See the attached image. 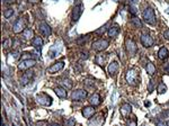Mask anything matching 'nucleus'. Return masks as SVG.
Instances as JSON below:
<instances>
[{
    "instance_id": "4be33fe9",
    "label": "nucleus",
    "mask_w": 169,
    "mask_h": 126,
    "mask_svg": "<svg viewBox=\"0 0 169 126\" xmlns=\"http://www.w3.org/2000/svg\"><path fill=\"white\" fill-rule=\"evenodd\" d=\"M146 70H147V72H148L150 75L153 73H156V66H155V64L151 62H148L147 63V65H146Z\"/></svg>"
},
{
    "instance_id": "6e6552de",
    "label": "nucleus",
    "mask_w": 169,
    "mask_h": 126,
    "mask_svg": "<svg viewBox=\"0 0 169 126\" xmlns=\"http://www.w3.org/2000/svg\"><path fill=\"white\" fill-rule=\"evenodd\" d=\"M140 41H141L142 45H143L144 47H150V46L153 45V43H155L153 38H152L150 35H148V34H142Z\"/></svg>"
},
{
    "instance_id": "79ce46f5",
    "label": "nucleus",
    "mask_w": 169,
    "mask_h": 126,
    "mask_svg": "<svg viewBox=\"0 0 169 126\" xmlns=\"http://www.w3.org/2000/svg\"><path fill=\"white\" fill-rule=\"evenodd\" d=\"M50 126H59L58 124H52V125H50Z\"/></svg>"
},
{
    "instance_id": "e433bc0d",
    "label": "nucleus",
    "mask_w": 169,
    "mask_h": 126,
    "mask_svg": "<svg viewBox=\"0 0 169 126\" xmlns=\"http://www.w3.org/2000/svg\"><path fill=\"white\" fill-rule=\"evenodd\" d=\"M164 36H165L166 40H169V29H167V31L164 33Z\"/></svg>"
},
{
    "instance_id": "dca6fc26",
    "label": "nucleus",
    "mask_w": 169,
    "mask_h": 126,
    "mask_svg": "<svg viewBox=\"0 0 169 126\" xmlns=\"http://www.w3.org/2000/svg\"><path fill=\"white\" fill-rule=\"evenodd\" d=\"M94 114H95V108L94 107H84L82 109V115L86 118H90Z\"/></svg>"
},
{
    "instance_id": "58836bf2",
    "label": "nucleus",
    "mask_w": 169,
    "mask_h": 126,
    "mask_svg": "<svg viewBox=\"0 0 169 126\" xmlns=\"http://www.w3.org/2000/svg\"><path fill=\"white\" fill-rule=\"evenodd\" d=\"M81 59H82V60L88 59V53H81Z\"/></svg>"
},
{
    "instance_id": "bb28decb",
    "label": "nucleus",
    "mask_w": 169,
    "mask_h": 126,
    "mask_svg": "<svg viewBox=\"0 0 169 126\" xmlns=\"http://www.w3.org/2000/svg\"><path fill=\"white\" fill-rule=\"evenodd\" d=\"M74 123H76V121H74V117H71V118L64 121V125L65 126H74Z\"/></svg>"
},
{
    "instance_id": "4468645a",
    "label": "nucleus",
    "mask_w": 169,
    "mask_h": 126,
    "mask_svg": "<svg viewBox=\"0 0 169 126\" xmlns=\"http://www.w3.org/2000/svg\"><path fill=\"white\" fill-rule=\"evenodd\" d=\"M107 71H108L109 75L114 77V75L117 73V71H118V63L115 62V61L109 63V65H108V68H107Z\"/></svg>"
},
{
    "instance_id": "5701e85b",
    "label": "nucleus",
    "mask_w": 169,
    "mask_h": 126,
    "mask_svg": "<svg viewBox=\"0 0 169 126\" xmlns=\"http://www.w3.org/2000/svg\"><path fill=\"white\" fill-rule=\"evenodd\" d=\"M131 106L127 105V104H124V105L122 106V108H121V113H122V115L123 116H127L130 113H131Z\"/></svg>"
},
{
    "instance_id": "9d476101",
    "label": "nucleus",
    "mask_w": 169,
    "mask_h": 126,
    "mask_svg": "<svg viewBox=\"0 0 169 126\" xmlns=\"http://www.w3.org/2000/svg\"><path fill=\"white\" fill-rule=\"evenodd\" d=\"M64 66V62L63 61H59V62L52 64L49 69H47V72L49 73H55V72H59L60 70H62Z\"/></svg>"
},
{
    "instance_id": "a211bd4d",
    "label": "nucleus",
    "mask_w": 169,
    "mask_h": 126,
    "mask_svg": "<svg viewBox=\"0 0 169 126\" xmlns=\"http://www.w3.org/2000/svg\"><path fill=\"white\" fill-rule=\"evenodd\" d=\"M32 45L34 47H36V49H41L43 45V40L40 37V36H36V37H34L32 40Z\"/></svg>"
},
{
    "instance_id": "393cba45",
    "label": "nucleus",
    "mask_w": 169,
    "mask_h": 126,
    "mask_svg": "<svg viewBox=\"0 0 169 126\" xmlns=\"http://www.w3.org/2000/svg\"><path fill=\"white\" fill-rule=\"evenodd\" d=\"M132 23H133L134 26H137V28H141L142 27V23H141V21L137 18V16H133L132 17Z\"/></svg>"
},
{
    "instance_id": "20e7f679",
    "label": "nucleus",
    "mask_w": 169,
    "mask_h": 126,
    "mask_svg": "<svg viewBox=\"0 0 169 126\" xmlns=\"http://www.w3.org/2000/svg\"><path fill=\"white\" fill-rule=\"evenodd\" d=\"M108 45H109V43L107 40H98L93 44V49L98 51V52H102V51H104L108 47Z\"/></svg>"
},
{
    "instance_id": "2f4dec72",
    "label": "nucleus",
    "mask_w": 169,
    "mask_h": 126,
    "mask_svg": "<svg viewBox=\"0 0 169 126\" xmlns=\"http://www.w3.org/2000/svg\"><path fill=\"white\" fill-rule=\"evenodd\" d=\"M127 126H137V121H135V119H130V121H127Z\"/></svg>"
},
{
    "instance_id": "ea45409f",
    "label": "nucleus",
    "mask_w": 169,
    "mask_h": 126,
    "mask_svg": "<svg viewBox=\"0 0 169 126\" xmlns=\"http://www.w3.org/2000/svg\"><path fill=\"white\" fill-rule=\"evenodd\" d=\"M162 116H164V118L168 117V116H169V112H165V113H162Z\"/></svg>"
},
{
    "instance_id": "423d86ee",
    "label": "nucleus",
    "mask_w": 169,
    "mask_h": 126,
    "mask_svg": "<svg viewBox=\"0 0 169 126\" xmlns=\"http://www.w3.org/2000/svg\"><path fill=\"white\" fill-rule=\"evenodd\" d=\"M125 44H126V51L131 55H134L137 51V43L134 42L133 40H131V38H127L126 41H125Z\"/></svg>"
},
{
    "instance_id": "9b49d317",
    "label": "nucleus",
    "mask_w": 169,
    "mask_h": 126,
    "mask_svg": "<svg viewBox=\"0 0 169 126\" xmlns=\"http://www.w3.org/2000/svg\"><path fill=\"white\" fill-rule=\"evenodd\" d=\"M33 77H34V72H33V71H31V70H27V71H26L25 73L21 75V84H23V86L27 84L33 79Z\"/></svg>"
},
{
    "instance_id": "f257e3e1",
    "label": "nucleus",
    "mask_w": 169,
    "mask_h": 126,
    "mask_svg": "<svg viewBox=\"0 0 169 126\" xmlns=\"http://www.w3.org/2000/svg\"><path fill=\"white\" fill-rule=\"evenodd\" d=\"M125 79L127 84L131 86H137L139 84V71L137 69H128L125 73Z\"/></svg>"
},
{
    "instance_id": "473e14b6",
    "label": "nucleus",
    "mask_w": 169,
    "mask_h": 126,
    "mask_svg": "<svg viewBox=\"0 0 169 126\" xmlns=\"http://www.w3.org/2000/svg\"><path fill=\"white\" fill-rule=\"evenodd\" d=\"M156 86L155 80H150V84H149V91H152L153 90V87Z\"/></svg>"
},
{
    "instance_id": "412c9836",
    "label": "nucleus",
    "mask_w": 169,
    "mask_h": 126,
    "mask_svg": "<svg viewBox=\"0 0 169 126\" xmlns=\"http://www.w3.org/2000/svg\"><path fill=\"white\" fill-rule=\"evenodd\" d=\"M118 33H120V27H117V26H113V27H111L109 31H108V36H111V37H115V36L118 35Z\"/></svg>"
},
{
    "instance_id": "7ed1b4c3",
    "label": "nucleus",
    "mask_w": 169,
    "mask_h": 126,
    "mask_svg": "<svg viewBox=\"0 0 169 126\" xmlns=\"http://www.w3.org/2000/svg\"><path fill=\"white\" fill-rule=\"evenodd\" d=\"M143 21H146L147 24L150 25H155L156 23V15H155V11L152 8H147L146 10L143 11Z\"/></svg>"
},
{
    "instance_id": "0eeeda50",
    "label": "nucleus",
    "mask_w": 169,
    "mask_h": 126,
    "mask_svg": "<svg viewBox=\"0 0 169 126\" xmlns=\"http://www.w3.org/2000/svg\"><path fill=\"white\" fill-rule=\"evenodd\" d=\"M86 97H87V91L82 90V89L74 90L72 94H71V99L72 100H84Z\"/></svg>"
},
{
    "instance_id": "c85d7f7f",
    "label": "nucleus",
    "mask_w": 169,
    "mask_h": 126,
    "mask_svg": "<svg viewBox=\"0 0 169 126\" xmlns=\"http://www.w3.org/2000/svg\"><path fill=\"white\" fill-rule=\"evenodd\" d=\"M11 45H12V40H10V38H7V40L3 41V47L5 49H9V47H11Z\"/></svg>"
},
{
    "instance_id": "f03ea898",
    "label": "nucleus",
    "mask_w": 169,
    "mask_h": 126,
    "mask_svg": "<svg viewBox=\"0 0 169 126\" xmlns=\"http://www.w3.org/2000/svg\"><path fill=\"white\" fill-rule=\"evenodd\" d=\"M27 26V17H21L19 19H17V21L14 25V32L16 34H19L26 29Z\"/></svg>"
},
{
    "instance_id": "2eb2a0df",
    "label": "nucleus",
    "mask_w": 169,
    "mask_h": 126,
    "mask_svg": "<svg viewBox=\"0 0 169 126\" xmlns=\"http://www.w3.org/2000/svg\"><path fill=\"white\" fill-rule=\"evenodd\" d=\"M54 92L59 98H65L67 97V89L63 87H55L54 88Z\"/></svg>"
},
{
    "instance_id": "7c9ffc66",
    "label": "nucleus",
    "mask_w": 169,
    "mask_h": 126,
    "mask_svg": "<svg viewBox=\"0 0 169 126\" xmlns=\"http://www.w3.org/2000/svg\"><path fill=\"white\" fill-rule=\"evenodd\" d=\"M12 14H14V10H12L11 8H9V9H6V10H5V12H3V16H5L6 18H9Z\"/></svg>"
},
{
    "instance_id": "aec40b11",
    "label": "nucleus",
    "mask_w": 169,
    "mask_h": 126,
    "mask_svg": "<svg viewBox=\"0 0 169 126\" xmlns=\"http://www.w3.org/2000/svg\"><path fill=\"white\" fill-rule=\"evenodd\" d=\"M95 62L97 63V64H99V65L103 66L106 62V56L104 54H97L95 58Z\"/></svg>"
},
{
    "instance_id": "72a5a7b5",
    "label": "nucleus",
    "mask_w": 169,
    "mask_h": 126,
    "mask_svg": "<svg viewBox=\"0 0 169 126\" xmlns=\"http://www.w3.org/2000/svg\"><path fill=\"white\" fill-rule=\"evenodd\" d=\"M106 28H107L106 26H103L102 28H99V29H97V31H96L95 33H96V34H100V35H102V34H103V33H104V32L106 31Z\"/></svg>"
},
{
    "instance_id": "39448f33",
    "label": "nucleus",
    "mask_w": 169,
    "mask_h": 126,
    "mask_svg": "<svg viewBox=\"0 0 169 126\" xmlns=\"http://www.w3.org/2000/svg\"><path fill=\"white\" fill-rule=\"evenodd\" d=\"M36 61L34 59H28V60H24V61H21V63L18 64V69L19 70H28L30 68H32L35 65Z\"/></svg>"
},
{
    "instance_id": "f8f14e48",
    "label": "nucleus",
    "mask_w": 169,
    "mask_h": 126,
    "mask_svg": "<svg viewBox=\"0 0 169 126\" xmlns=\"http://www.w3.org/2000/svg\"><path fill=\"white\" fill-rule=\"evenodd\" d=\"M81 12H82V5L76 6L72 9V21H78L80 18V16H81Z\"/></svg>"
},
{
    "instance_id": "a19ab883",
    "label": "nucleus",
    "mask_w": 169,
    "mask_h": 126,
    "mask_svg": "<svg viewBox=\"0 0 169 126\" xmlns=\"http://www.w3.org/2000/svg\"><path fill=\"white\" fill-rule=\"evenodd\" d=\"M28 1H31V2H37V1H40V0H28Z\"/></svg>"
},
{
    "instance_id": "37998d69",
    "label": "nucleus",
    "mask_w": 169,
    "mask_h": 126,
    "mask_svg": "<svg viewBox=\"0 0 169 126\" xmlns=\"http://www.w3.org/2000/svg\"><path fill=\"white\" fill-rule=\"evenodd\" d=\"M167 126H169V122H168V123H167Z\"/></svg>"
},
{
    "instance_id": "a878e982",
    "label": "nucleus",
    "mask_w": 169,
    "mask_h": 126,
    "mask_svg": "<svg viewBox=\"0 0 169 126\" xmlns=\"http://www.w3.org/2000/svg\"><path fill=\"white\" fill-rule=\"evenodd\" d=\"M61 84H62V87L65 88V89H70L71 87H72V84H71V81H69V80H63V81H60Z\"/></svg>"
},
{
    "instance_id": "6ab92c4d",
    "label": "nucleus",
    "mask_w": 169,
    "mask_h": 126,
    "mask_svg": "<svg viewBox=\"0 0 169 126\" xmlns=\"http://www.w3.org/2000/svg\"><path fill=\"white\" fill-rule=\"evenodd\" d=\"M158 56L160 60H166L167 58H168V50L166 49V47H160V50H159L158 52Z\"/></svg>"
},
{
    "instance_id": "ddd939ff",
    "label": "nucleus",
    "mask_w": 169,
    "mask_h": 126,
    "mask_svg": "<svg viewBox=\"0 0 169 126\" xmlns=\"http://www.w3.org/2000/svg\"><path fill=\"white\" fill-rule=\"evenodd\" d=\"M40 33L42 34L43 36H50L51 33H52V29L46 23H42L40 25Z\"/></svg>"
},
{
    "instance_id": "b1692460",
    "label": "nucleus",
    "mask_w": 169,
    "mask_h": 126,
    "mask_svg": "<svg viewBox=\"0 0 169 126\" xmlns=\"http://www.w3.org/2000/svg\"><path fill=\"white\" fill-rule=\"evenodd\" d=\"M23 36H24L26 40H31V38H33V36H34V32H33L31 28H26L25 31L23 32Z\"/></svg>"
},
{
    "instance_id": "f704fd0d",
    "label": "nucleus",
    "mask_w": 169,
    "mask_h": 126,
    "mask_svg": "<svg viewBox=\"0 0 169 126\" xmlns=\"http://www.w3.org/2000/svg\"><path fill=\"white\" fill-rule=\"evenodd\" d=\"M164 71L166 72V73H169V62H167L165 64V66H164Z\"/></svg>"
},
{
    "instance_id": "1a4fd4ad",
    "label": "nucleus",
    "mask_w": 169,
    "mask_h": 126,
    "mask_svg": "<svg viewBox=\"0 0 169 126\" xmlns=\"http://www.w3.org/2000/svg\"><path fill=\"white\" fill-rule=\"evenodd\" d=\"M37 100L40 104H42L44 106H50L52 104V99L50 96H47L46 94H41L37 96Z\"/></svg>"
},
{
    "instance_id": "4c0bfd02",
    "label": "nucleus",
    "mask_w": 169,
    "mask_h": 126,
    "mask_svg": "<svg viewBox=\"0 0 169 126\" xmlns=\"http://www.w3.org/2000/svg\"><path fill=\"white\" fill-rule=\"evenodd\" d=\"M156 125L157 126H167V124H166V123H164V122H160V121H159V122L156 123Z\"/></svg>"
},
{
    "instance_id": "cd10ccee",
    "label": "nucleus",
    "mask_w": 169,
    "mask_h": 126,
    "mask_svg": "<svg viewBox=\"0 0 169 126\" xmlns=\"http://www.w3.org/2000/svg\"><path fill=\"white\" fill-rule=\"evenodd\" d=\"M166 90H167V87L162 84V82H160L158 87V92L159 94H164V92H166Z\"/></svg>"
},
{
    "instance_id": "c9c22d12",
    "label": "nucleus",
    "mask_w": 169,
    "mask_h": 126,
    "mask_svg": "<svg viewBox=\"0 0 169 126\" xmlns=\"http://www.w3.org/2000/svg\"><path fill=\"white\" fill-rule=\"evenodd\" d=\"M130 12H131V14H133V15H135V14H137V9H135L132 5L130 6Z\"/></svg>"
},
{
    "instance_id": "c756f323",
    "label": "nucleus",
    "mask_w": 169,
    "mask_h": 126,
    "mask_svg": "<svg viewBox=\"0 0 169 126\" xmlns=\"http://www.w3.org/2000/svg\"><path fill=\"white\" fill-rule=\"evenodd\" d=\"M28 59H33L32 54L31 53H24L21 56V61H24V60H28Z\"/></svg>"
},
{
    "instance_id": "f3484780",
    "label": "nucleus",
    "mask_w": 169,
    "mask_h": 126,
    "mask_svg": "<svg viewBox=\"0 0 169 126\" xmlns=\"http://www.w3.org/2000/svg\"><path fill=\"white\" fill-rule=\"evenodd\" d=\"M89 103L93 106H98L100 104V96L98 94H91V97L89 98Z\"/></svg>"
}]
</instances>
